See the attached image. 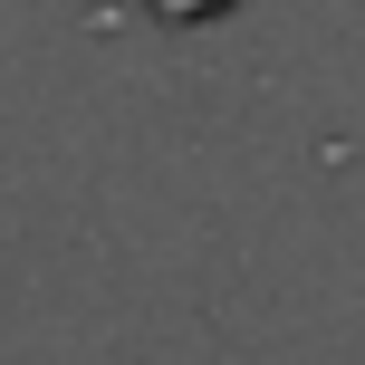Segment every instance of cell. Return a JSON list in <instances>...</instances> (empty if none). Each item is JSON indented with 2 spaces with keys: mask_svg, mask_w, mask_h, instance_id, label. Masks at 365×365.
<instances>
[{
  "mask_svg": "<svg viewBox=\"0 0 365 365\" xmlns=\"http://www.w3.org/2000/svg\"><path fill=\"white\" fill-rule=\"evenodd\" d=\"M164 29H202V19H221V10H240V0H145Z\"/></svg>",
  "mask_w": 365,
  "mask_h": 365,
  "instance_id": "obj_1",
  "label": "cell"
}]
</instances>
